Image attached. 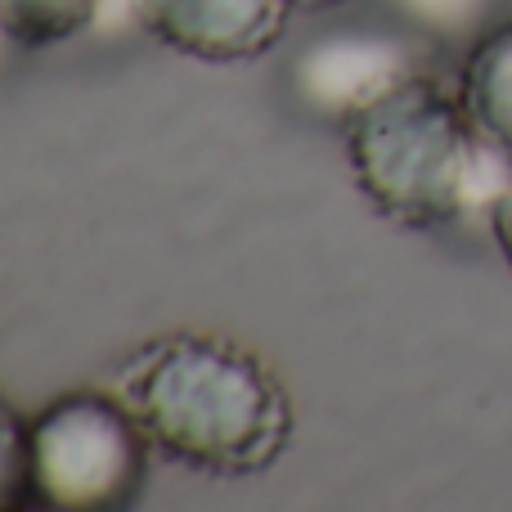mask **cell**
Segmentation results:
<instances>
[{"mask_svg": "<svg viewBox=\"0 0 512 512\" xmlns=\"http://www.w3.org/2000/svg\"><path fill=\"white\" fill-rule=\"evenodd\" d=\"M113 391L144 427L153 454L203 477H261L297 432L288 382L248 342L176 328L140 342Z\"/></svg>", "mask_w": 512, "mask_h": 512, "instance_id": "6da1fadb", "label": "cell"}, {"mask_svg": "<svg viewBox=\"0 0 512 512\" xmlns=\"http://www.w3.org/2000/svg\"><path fill=\"white\" fill-rule=\"evenodd\" d=\"M337 135L360 198L400 230H445L490 212L512 180V158L481 135L463 90L436 68L364 99Z\"/></svg>", "mask_w": 512, "mask_h": 512, "instance_id": "7a4b0ae2", "label": "cell"}, {"mask_svg": "<svg viewBox=\"0 0 512 512\" xmlns=\"http://www.w3.org/2000/svg\"><path fill=\"white\" fill-rule=\"evenodd\" d=\"M32 432V508L117 512L140 499L153 445L113 387L54 396L27 423Z\"/></svg>", "mask_w": 512, "mask_h": 512, "instance_id": "3957f363", "label": "cell"}, {"mask_svg": "<svg viewBox=\"0 0 512 512\" xmlns=\"http://www.w3.org/2000/svg\"><path fill=\"white\" fill-rule=\"evenodd\" d=\"M436 41L405 23L387 27H333L319 32L315 41H306L292 59V95L301 99L306 113H315L319 122L337 126L378 90L396 86L409 72L436 68L432 63Z\"/></svg>", "mask_w": 512, "mask_h": 512, "instance_id": "277c9868", "label": "cell"}, {"mask_svg": "<svg viewBox=\"0 0 512 512\" xmlns=\"http://www.w3.org/2000/svg\"><path fill=\"white\" fill-rule=\"evenodd\" d=\"M158 45L198 63H256L283 41L292 0H126Z\"/></svg>", "mask_w": 512, "mask_h": 512, "instance_id": "5b68a950", "label": "cell"}, {"mask_svg": "<svg viewBox=\"0 0 512 512\" xmlns=\"http://www.w3.org/2000/svg\"><path fill=\"white\" fill-rule=\"evenodd\" d=\"M459 90L481 135L512 158V18L490 23L468 45L459 68Z\"/></svg>", "mask_w": 512, "mask_h": 512, "instance_id": "8992f818", "label": "cell"}, {"mask_svg": "<svg viewBox=\"0 0 512 512\" xmlns=\"http://www.w3.org/2000/svg\"><path fill=\"white\" fill-rule=\"evenodd\" d=\"M104 0H0V32L14 50H45L81 36Z\"/></svg>", "mask_w": 512, "mask_h": 512, "instance_id": "52a82bcc", "label": "cell"}, {"mask_svg": "<svg viewBox=\"0 0 512 512\" xmlns=\"http://www.w3.org/2000/svg\"><path fill=\"white\" fill-rule=\"evenodd\" d=\"M499 0H387L396 23L414 27V32L441 41H477L490 23H495Z\"/></svg>", "mask_w": 512, "mask_h": 512, "instance_id": "ba28073f", "label": "cell"}, {"mask_svg": "<svg viewBox=\"0 0 512 512\" xmlns=\"http://www.w3.org/2000/svg\"><path fill=\"white\" fill-rule=\"evenodd\" d=\"M32 418L0 396V512L32 508Z\"/></svg>", "mask_w": 512, "mask_h": 512, "instance_id": "9c48e42d", "label": "cell"}, {"mask_svg": "<svg viewBox=\"0 0 512 512\" xmlns=\"http://www.w3.org/2000/svg\"><path fill=\"white\" fill-rule=\"evenodd\" d=\"M486 221H490V234H495V248L499 256L508 261V270H512V180H508V189L490 203V212H486Z\"/></svg>", "mask_w": 512, "mask_h": 512, "instance_id": "30bf717a", "label": "cell"}, {"mask_svg": "<svg viewBox=\"0 0 512 512\" xmlns=\"http://www.w3.org/2000/svg\"><path fill=\"white\" fill-rule=\"evenodd\" d=\"M301 9H333V5H346V0H292Z\"/></svg>", "mask_w": 512, "mask_h": 512, "instance_id": "8fae6325", "label": "cell"}, {"mask_svg": "<svg viewBox=\"0 0 512 512\" xmlns=\"http://www.w3.org/2000/svg\"><path fill=\"white\" fill-rule=\"evenodd\" d=\"M0 45H9V41H5V32H0Z\"/></svg>", "mask_w": 512, "mask_h": 512, "instance_id": "7c38bea8", "label": "cell"}]
</instances>
